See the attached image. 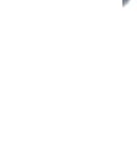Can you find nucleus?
Returning <instances> with one entry per match:
<instances>
[]
</instances>
